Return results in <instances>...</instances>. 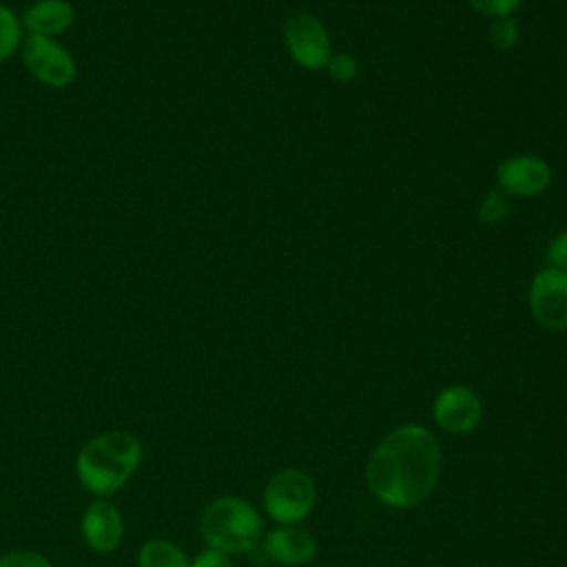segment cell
<instances>
[{"mask_svg": "<svg viewBox=\"0 0 567 567\" xmlns=\"http://www.w3.org/2000/svg\"><path fill=\"white\" fill-rule=\"evenodd\" d=\"M443 452L436 436L423 425H401L385 434L365 465L372 496L396 509L423 503L439 483Z\"/></svg>", "mask_w": 567, "mask_h": 567, "instance_id": "1", "label": "cell"}, {"mask_svg": "<svg viewBox=\"0 0 567 567\" xmlns=\"http://www.w3.org/2000/svg\"><path fill=\"white\" fill-rule=\"evenodd\" d=\"M144 458L142 441L128 430H104L75 454V476L82 489L95 498H109L122 489Z\"/></svg>", "mask_w": 567, "mask_h": 567, "instance_id": "2", "label": "cell"}, {"mask_svg": "<svg viewBox=\"0 0 567 567\" xmlns=\"http://www.w3.org/2000/svg\"><path fill=\"white\" fill-rule=\"evenodd\" d=\"M199 534L206 547L228 556L248 554L261 540V516L248 501L226 494L206 503L199 514Z\"/></svg>", "mask_w": 567, "mask_h": 567, "instance_id": "3", "label": "cell"}, {"mask_svg": "<svg viewBox=\"0 0 567 567\" xmlns=\"http://www.w3.org/2000/svg\"><path fill=\"white\" fill-rule=\"evenodd\" d=\"M317 489L312 478L301 470H281L264 487V512L279 525L301 523L315 507Z\"/></svg>", "mask_w": 567, "mask_h": 567, "instance_id": "4", "label": "cell"}, {"mask_svg": "<svg viewBox=\"0 0 567 567\" xmlns=\"http://www.w3.org/2000/svg\"><path fill=\"white\" fill-rule=\"evenodd\" d=\"M20 58L27 71L49 89H66L78 78V62L55 38L24 35Z\"/></svg>", "mask_w": 567, "mask_h": 567, "instance_id": "5", "label": "cell"}, {"mask_svg": "<svg viewBox=\"0 0 567 567\" xmlns=\"http://www.w3.org/2000/svg\"><path fill=\"white\" fill-rule=\"evenodd\" d=\"M284 42L290 58L303 69H326L330 51V35L319 18L299 11L284 22Z\"/></svg>", "mask_w": 567, "mask_h": 567, "instance_id": "6", "label": "cell"}, {"mask_svg": "<svg viewBox=\"0 0 567 567\" xmlns=\"http://www.w3.org/2000/svg\"><path fill=\"white\" fill-rule=\"evenodd\" d=\"M529 310L545 330H567V272L551 266L538 270L529 286Z\"/></svg>", "mask_w": 567, "mask_h": 567, "instance_id": "7", "label": "cell"}, {"mask_svg": "<svg viewBox=\"0 0 567 567\" xmlns=\"http://www.w3.org/2000/svg\"><path fill=\"white\" fill-rule=\"evenodd\" d=\"M434 423L450 434H467L483 419V403L467 385H445L432 403Z\"/></svg>", "mask_w": 567, "mask_h": 567, "instance_id": "8", "label": "cell"}, {"mask_svg": "<svg viewBox=\"0 0 567 567\" xmlns=\"http://www.w3.org/2000/svg\"><path fill=\"white\" fill-rule=\"evenodd\" d=\"M84 545L95 554H111L124 540V516L109 498H93L80 518Z\"/></svg>", "mask_w": 567, "mask_h": 567, "instance_id": "9", "label": "cell"}, {"mask_svg": "<svg viewBox=\"0 0 567 567\" xmlns=\"http://www.w3.org/2000/svg\"><path fill=\"white\" fill-rule=\"evenodd\" d=\"M498 188L509 197H536L551 182V168L534 155H514L496 168Z\"/></svg>", "mask_w": 567, "mask_h": 567, "instance_id": "10", "label": "cell"}, {"mask_svg": "<svg viewBox=\"0 0 567 567\" xmlns=\"http://www.w3.org/2000/svg\"><path fill=\"white\" fill-rule=\"evenodd\" d=\"M261 549L268 560L286 567H301L315 560L317 540L306 529L295 525H279L264 536Z\"/></svg>", "mask_w": 567, "mask_h": 567, "instance_id": "11", "label": "cell"}, {"mask_svg": "<svg viewBox=\"0 0 567 567\" xmlns=\"http://www.w3.org/2000/svg\"><path fill=\"white\" fill-rule=\"evenodd\" d=\"M20 20L27 35L58 38L73 27L75 7L69 0H35L22 11Z\"/></svg>", "mask_w": 567, "mask_h": 567, "instance_id": "12", "label": "cell"}, {"mask_svg": "<svg viewBox=\"0 0 567 567\" xmlns=\"http://www.w3.org/2000/svg\"><path fill=\"white\" fill-rule=\"evenodd\" d=\"M137 567H190L186 551L166 538H148L135 556Z\"/></svg>", "mask_w": 567, "mask_h": 567, "instance_id": "13", "label": "cell"}, {"mask_svg": "<svg viewBox=\"0 0 567 567\" xmlns=\"http://www.w3.org/2000/svg\"><path fill=\"white\" fill-rule=\"evenodd\" d=\"M24 29L20 16L4 2H0V64L16 55L22 47Z\"/></svg>", "mask_w": 567, "mask_h": 567, "instance_id": "14", "label": "cell"}, {"mask_svg": "<svg viewBox=\"0 0 567 567\" xmlns=\"http://www.w3.org/2000/svg\"><path fill=\"white\" fill-rule=\"evenodd\" d=\"M509 213V195H505L501 188L487 190L476 208V215L483 224H498Z\"/></svg>", "mask_w": 567, "mask_h": 567, "instance_id": "15", "label": "cell"}, {"mask_svg": "<svg viewBox=\"0 0 567 567\" xmlns=\"http://www.w3.org/2000/svg\"><path fill=\"white\" fill-rule=\"evenodd\" d=\"M487 35H489V42L498 51H509L518 42V24H516V20L512 16L492 18Z\"/></svg>", "mask_w": 567, "mask_h": 567, "instance_id": "16", "label": "cell"}, {"mask_svg": "<svg viewBox=\"0 0 567 567\" xmlns=\"http://www.w3.org/2000/svg\"><path fill=\"white\" fill-rule=\"evenodd\" d=\"M326 69L337 82H352L359 75V62L352 53H332L326 62Z\"/></svg>", "mask_w": 567, "mask_h": 567, "instance_id": "17", "label": "cell"}, {"mask_svg": "<svg viewBox=\"0 0 567 567\" xmlns=\"http://www.w3.org/2000/svg\"><path fill=\"white\" fill-rule=\"evenodd\" d=\"M0 567H53V563L35 549H11L0 556Z\"/></svg>", "mask_w": 567, "mask_h": 567, "instance_id": "18", "label": "cell"}, {"mask_svg": "<svg viewBox=\"0 0 567 567\" xmlns=\"http://www.w3.org/2000/svg\"><path fill=\"white\" fill-rule=\"evenodd\" d=\"M470 4L483 16L501 18V16H512L518 9L520 0H470Z\"/></svg>", "mask_w": 567, "mask_h": 567, "instance_id": "19", "label": "cell"}, {"mask_svg": "<svg viewBox=\"0 0 567 567\" xmlns=\"http://www.w3.org/2000/svg\"><path fill=\"white\" fill-rule=\"evenodd\" d=\"M547 264L556 270L567 272V230L558 233L547 246Z\"/></svg>", "mask_w": 567, "mask_h": 567, "instance_id": "20", "label": "cell"}, {"mask_svg": "<svg viewBox=\"0 0 567 567\" xmlns=\"http://www.w3.org/2000/svg\"><path fill=\"white\" fill-rule=\"evenodd\" d=\"M190 567H233V560H230L228 554H224L219 549H213V547H206L204 551H199L190 560Z\"/></svg>", "mask_w": 567, "mask_h": 567, "instance_id": "21", "label": "cell"}]
</instances>
